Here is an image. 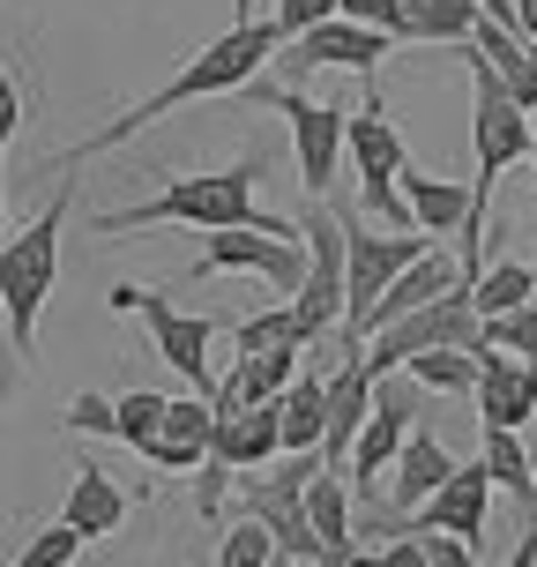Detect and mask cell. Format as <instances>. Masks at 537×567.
<instances>
[{"mask_svg": "<svg viewBox=\"0 0 537 567\" xmlns=\"http://www.w3.org/2000/svg\"><path fill=\"white\" fill-rule=\"evenodd\" d=\"M269 179V150H247L239 165L225 172H187V179H165L149 202H127V209H97L90 225L120 239V231H149V225H195V231H261V239H299L291 217H269L255 202V187Z\"/></svg>", "mask_w": 537, "mask_h": 567, "instance_id": "6da1fadb", "label": "cell"}, {"mask_svg": "<svg viewBox=\"0 0 537 567\" xmlns=\"http://www.w3.org/2000/svg\"><path fill=\"white\" fill-rule=\"evenodd\" d=\"M261 68H277V30L261 23V16H247V23H231L217 45H202L179 75H172L165 90H149L142 105H127L120 120H105V127H90L83 142H68L53 165H83V157H97V150H120L127 135H142V127H157V120L172 113V105H195V97H231V90H247L261 75Z\"/></svg>", "mask_w": 537, "mask_h": 567, "instance_id": "7a4b0ae2", "label": "cell"}, {"mask_svg": "<svg viewBox=\"0 0 537 567\" xmlns=\"http://www.w3.org/2000/svg\"><path fill=\"white\" fill-rule=\"evenodd\" d=\"M68 209H75V179L53 187V202H45L23 231L0 239V313H8L16 359L38 351V313H45V299H53V284H60V231H68Z\"/></svg>", "mask_w": 537, "mask_h": 567, "instance_id": "3957f363", "label": "cell"}, {"mask_svg": "<svg viewBox=\"0 0 537 567\" xmlns=\"http://www.w3.org/2000/svg\"><path fill=\"white\" fill-rule=\"evenodd\" d=\"M329 217H337V231H343V343L359 351V329H366L373 299H381L411 261L433 255V239H419V231H366V217H359L351 202H329Z\"/></svg>", "mask_w": 537, "mask_h": 567, "instance_id": "277c9868", "label": "cell"}, {"mask_svg": "<svg viewBox=\"0 0 537 567\" xmlns=\"http://www.w3.org/2000/svg\"><path fill=\"white\" fill-rule=\"evenodd\" d=\"M105 307L113 313H142L149 321V343H157V359L172 373H187V396H217V373H209V343H217V313H187L172 307L165 291H149V284H113L105 291Z\"/></svg>", "mask_w": 537, "mask_h": 567, "instance_id": "5b68a950", "label": "cell"}, {"mask_svg": "<svg viewBox=\"0 0 537 567\" xmlns=\"http://www.w3.org/2000/svg\"><path fill=\"white\" fill-rule=\"evenodd\" d=\"M425 351H478V313H471V291H448V299H433V307L403 313V321H389L381 337H366V373L373 381H389L396 367H411V359H425Z\"/></svg>", "mask_w": 537, "mask_h": 567, "instance_id": "8992f818", "label": "cell"}, {"mask_svg": "<svg viewBox=\"0 0 537 567\" xmlns=\"http://www.w3.org/2000/svg\"><path fill=\"white\" fill-rule=\"evenodd\" d=\"M463 68H471V142H478V179H471V187L493 195V187H500V172L530 157V113L500 90V75H493L471 45H463Z\"/></svg>", "mask_w": 537, "mask_h": 567, "instance_id": "52a82bcc", "label": "cell"}, {"mask_svg": "<svg viewBox=\"0 0 537 567\" xmlns=\"http://www.w3.org/2000/svg\"><path fill=\"white\" fill-rule=\"evenodd\" d=\"M343 150H351V165H359V187H366V209L373 217H389V231H411V209H403L396 179L403 165H411V150H403L396 120H389V105L366 90V113L343 120Z\"/></svg>", "mask_w": 537, "mask_h": 567, "instance_id": "ba28073f", "label": "cell"}, {"mask_svg": "<svg viewBox=\"0 0 537 567\" xmlns=\"http://www.w3.org/2000/svg\"><path fill=\"white\" fill-rule=\"evenodd\" d=\"M239 97H255V105H269V113L291 120V150H299V187L307 195H329L337 187V157H343V105H321V97H307V90H291V83H247Z\"/></svg>", "mask_w": 537, "mask_h": 567, "instance_id": "9c48e42d", "label": "cell"}, {"mask_svg": "<svg viewBox=\"0 0 537 567\" xmlns=\"http://www.w3.org/2000/svg\"><path fill=\"white\" fill-rule=\"evenodd\" d=\"M411 433H419V389H411V381H373V411H366V425H359L351 463H343L351 501L389 493V471H396V455H403Z\"/></svg>", "mask_w": 537, "mask_h": 567, "instance_id": "30bf717a", "label": "cell"}, {"mask_svg": "<svg viewBox=\"0 0 537 567\" xmlns=\"http://www.w3.org/2000/svg\"><path fill=\"white\" fill-rule=\"evenodd\" d=\"M299 247H307V284H299V299H291V321H299V343H329L343 329V231L329 217V202L307 209V225H299Z\"/></svg>", "mask_w": 537, "mask_h": 567, "instance_id": "8fae6325", "label": "cell"}, {"mask_svg": "<svg viewBox=\"0 0 537 567\" xmlns=\"http://www.w3.org/2000/svg\"><path fill=\"white\" fill-rule=\"evenodd\" d=\"M187 277H261L269 291H283V307H291L299 284H307V247H299V239H261V231H202V255H195Z\"/></svg>", "mask_w": 537, "mask_h": 567, "instance_id": "7c38bea8", "label": "cell"}, {"mask_svg": "<svg viewBox=\"0 0 537 567\" xmlns=\"http://www.w3.org/2000/svg\"><path fill=\"white\" fill-rule=\"evenodd\" d=\"M485 515H493V478H485V463H455V478L411 515V530H441V538L485 545ZM411 530H403V538H411Z\"/></svg>", "mask_w": 537, "mask_h": 567, "instance_id": "4fadbf2b", "label": "cell"}, {"mask_svg": "<svg viewBox=\"0 0 537 567\" xmlns=\"http://www.w3.org/2000/svg\"><path fill=\"white\" fill-rule=\"evenodd\" d=\"M478 359V425L485 433H530L537 425V373L500 359V351H471Z\"/></svg>", "mask_w": 537, "mask_h": 567, "instance_id": "5bb4252c", "label": "cell"}, {"mask_svg": "<svg viewBox=\"0 0 537 567\" xmlns=\"http://www.w3.org/2000/svg\"><path fill=\"white\" fill-rule=\"evenodd\" d=\"M389 53H396L389 38H373V30L329 16V23H313L307 38H291V45L277 53V68H291V75H307V68H359V75H373Z\"/></svg>", "mask_w": 537, "mask_h": 567, "instance_id": "9a60e30c", "label": "cell"}, {"mask_svg": "<svg viewBox=\"0 0 537 567\" xmlns=\"http://www.w3.org/2000/svg\"><path fill=\"white\" fill-rule=\"evenodd\" d=\"M209 463H225L231 478H255V471L283 463L277 403H261V411H217V433H209Z\"/></svg>", "mask_w": 537, "mask_h": 567, "instance_id": "2e32d148", "label": "cell"}, {"mask_svg": "<svg viewBox=\"0 0 537 567\" xmlns=\"http://www.w3.org/2000/svg\"><path fill=\"white\" fill-rule=\"evenodd\" d=\"M373 411V373L366 359L351 351L337 373H329V419H321V463L343 478V463H351V449H359V425H366Z\"/></svg>", "mask_w": 537, "mask_h": 567, "instance_id": "e0dca14e", "label": "cell"}, {"mask_svg": "<svg viewBox=\"0 0 537 567\" xmlns=\"http://www.w3.org/2000/svg\"><path fill=\"white\" fill-rule=\"evenodd\" d=\"M448 478H455V455L441 449V433H433V425H419V433L403 441L396 471H389V515H396V523H411V515H419Z\"/></svg>", "mask_w": 537, "mask_h": 567, "instance_id": "ac0fdd59", "label": "cell"}, {"mask_svg": "<svg viewBox=\"0 0 537 567\" xmlns=\"http://www.w3.org/2000/svg\"><path fill=\"white\" fill-rule=\"evenodd\" d=\"M448 291H463V277H455V261H448V247H433L425 261H411L381 299H373V313H366V329H359V351H366V337H381L389 321H403V313H419V307H433V299H448Z\"/></svg>", "mask_w": 537, "mask_h": 567, "instance_id": "d6986e66", "label": "cell"}, {"mask_svg": "<svg viewBox=\"0 0 537 567\" xmlns=\"http://www.w3.org/2000/svg\"><path fill=\"white\" fill-rule=\"evenodd\" d=\"M209 433H217L209 396H172L157 441L142 449V463H157V471H202V463H209Z\"/></svg>", "mask_w": 537, "mask_h": 567, "instance_id": "ffe728a7", "label": "cell"}, {"mask_svg": "<svg viewBox=\"0 0 537 567\" xmlns=\"http://www.w3.org/2000/svg\"><path fill=\"white\" fill-rule=\"evenodd\" d=\"M396 195H403V209H411V225L425 239H455V231L471 225V179H433V172L403 165Z\"/></svg>", "mask_w": 537, "mask_h": 567, "instance_id": "44dd1931", "label": "cell"}, {"mask_svg": "<svg viewBox=\"0 0 537 567\" xmlns=\"http://www.w3.org/2000/svg\"><path fill=\"white\" fill-rule=\"evenodd\" d=\"M299 373H307V351H261V359H239V367L217 381L209 411H261V403H277Z\"/></svg>", "mask_w": 537, "mask_h": 567, "instance_id": "7402d4cb", "label": "cell"}, {"mask_svg": "<svg viewBox=\"0 0 537 567\" xmlns=\"http://www.w3.org/2000/svg\"><path fill=\"white\" fill-rule=\"evenodd\" d=\"M60 523H68L83 545L90 538H113L120 523H127V493H120L97 463H75V471H68V501H60Z\"/></svg>", "mask_w": 537, "mask_h": 567, "instance_id": "603a6c76", "label": "cell"}, {"mask_svg": "<svg viewBox=\"0 0 537 567\" xmlns=\"http://www.w3.org/2000/svg\"><path fill=\"white\" fill-rule=\"evenodd\" d=\"M321 419H329V373H299L291 389L277 396V433L283 455H321Z\"/></svg>", "mask_w": 537, "mask_h": 567, "instance_id": "cb8c5ba5", "label": "cell"}, {"mask_svg": "<svg viewBox=\"0 0 537 567\" xmlns=\"http://www.w3.org/2000/svg\"><path fill=\"white\" fill-rule=\"evenodd\" d=\"M485 0H403V45H471Z\"/></svg>", "mask_w": 537, "mask_h": 567, "instance_id": "d4e9b609", "label": "cell"}, {"mask_svg": "<svg viewBox=\"0 0 537 567\" xmlns=\"http://www.w3.org/2000/svg\"><path fill=\"white\" fill-rule=\"evenodd\" d=\"M478 463H485V478H493V493H508L515 508L537 523V478H530V449H523V433H485Z\"/></svg>", "mask_w": 537, "mask_h": 567, "instance_id": "484cf974", "label": "cell"}, {"mask_svg": "<svg viewBox=\"0 0 537 567\" xmlns=\"http://www.w3.org/2000/svg\"><path fill=\"white\" fill-rule=\"evenodd\" d=\"M530 307V261H493L478 284H471V313L478 321H500V313Z\"/></svg>", "mask_w": 537, "mask_h": 567, "instance_id": "4316f807", "label": "cell"}, {"mask_svg": "<svg viewBox=\"0 0 537 567\" xmlns=\"http://www.w3.org/2000/svg\"><path fill=\"white\" fill-rule=\"evenodd\" d=\"M165 389H127V396H113V441H127V449H149L157 441V425H165Z\"/></svg>", "mask_w": 537, "mask_h": 567, "instance_id": "83f0119b", "label": "cell"}, {"mask_svg": "<svg viewBox=\"0 0 537 567\" xmlns=\"http://www.w3.org/2000/svg\"><path fill=\"white\" fill-rule=\"evenodd\" d=\"M403 381L411 389H441V396H471L478 389V359L471 351H425V359L403 367Z\"/></svg>", "mask_w": 537, "mask_h": 567, "instance_id": "f1b7e54d", "label": "cell"}, {"mask_svg": "<svg viewBox=\"0 0 537 567\" xmlns=\"http://www.w3.org/2000/svg\"><path fill=\"white\" fill-rule=\"evenodd\" d=\"M231 337H239V359H261V351H307V343H299V321H291V307L247 313Z\"/></svg>", "mask_w": 537, "mask_h": 567, "instance_id": "f546056e", "label": "cell"}, {"mask_svg": "<svg viewBox=\"0 0 537 567\" xmlns=\"http://www.w3.org/2000/svg\"><path fill=\"white\" fill-rule=\"evenodd\" d=\"M269 560H277L269 530H261V523H247V515H231L225 530H217V560H209V567H269Z\"/></svg>", "mask_w": 537, "mask_h": 567, "instance_id": "4dcf8cb0", "label": "cell"}, {"mask_svg": "<svg viewBox=\"0 0 537 567\" xmlns=\"http://www.w3.org/2000/svg\"><path fill=\"white\" fill-rule=\"evenodd\" d=\"M23 127V90H16V68H8V38H0V231H8V142Z\"/></svg>", "mask_w": 537, "mask_h": 567, "instance_id": "1f68e13d", "label": "cell"}, {"mask_svg": "<svg viewBox=\"0 0 537 567\" xmlns=\"http://www.w3.org/2000/svg\"><path fill=\"white\" fill-rule=\"evenodd\" d=\"M83 560V538L68 530V523H45L38 538H23V553H16V567H75Z\"/></svg>", "mask_w": 537, "mask_h": 567, "instance_id": "d6a6232c", "label": "cell"}, {"mask_svg": "<svg viewBox=\"0 0 537 567\" xmlns=\"http://www.w3.org/2000/svg\"><path fill=\"white\" fill-rule=\"evenodd\" d=\"M337 23H359L389 45H403V0H337Z\"/></svg>", "mask_w": 537, "mask_h": 567, "instance_id": "836d02e7", "label": "cell"}, {"mask_svg": "<svg viewBox=\"0 0 537 567\" xmlns=\"http://www.w3.org/2000/svg\"><path fill=\"white\" fill-rule=\"evenodd\" d=\"M68 433H105L113 441V396H97V389L68 396Z\"/></svg>", "mask_w": 537, "mask_h": 567, "instance_id": "e575fe53", "label": "cell"}, {"mask_svg": "<svg viewBox=\"0 0 537 567\" xmlns=\"http://www.w3.org/2000/svg\"><path fill=\"white\" fill-rule=\"evenodd\" d=\"M411 538L425 545V567H485L478 545H463V538H441V530H411Z\"/></svg>", "mask_w": 537, "mask_h": 567, "instance_id": "d590c367", "label": "cell"}, {"mask_svg": "<svg viewBox=\"0 0 537 567\" xmlns=\"http://www.w3.org/2000/svg\"><path fill=\"white\" fill-rule=\"evenodd\" d=\"M500 567H537V523H530V530H523V545H515V553H508V560H500Z\"/></svg>", "mask_w": 537, "mask_h": 567, "instance_id": "8d00e7d4", "label": "cell"}, {"mask_svg": "<svg viewBox=\"0 0 537 567\" xmlns=\"http://www.w3.org/2000/svg\"><path fill=\"white\" fill-rule=\"evenodd\" d=\"M508 8H515V30H523V38L537 45V0H508Z\"/></svg>", "mask_w": 537, "mask_h": 567, "instance_id": "74e56055", "label": "cell"}, {"mask_svg": "<svg viewBox=\"0 0 537 567\" xmlns=\"http://www.w3.org/2000/svg\"><path fill=\"white\" fill-rule=\"evenodd\" d=\"M523 449H530V478H537V425H530V433H523Z\"/></svg>", "mask_w": 537, "mask_h": 567, "instance_id": "f35d334b", "label": "cell"}, {"mask_svg": "<svg viewBox=\"0 0 537 567\" xmlns=\"http://www.w3.org/2000/svg\"><path fill=\"white\" fill-rule=\"evenodd\" d=\"M247 16H255V0H239V23H247Z\"/></svg>", "mask_w": 537, "mask_h": 567, "instance_id": "ab89813d", "label": "cell"}, {"mask_svg": "<svg viewBox=\"0 0 537 567\" xmlns=\"http://www.w3.org/2000/svg\"><path fill=\"white\" fill-rule=\"evenodd\" d=\"M530 307H537V269H530Z\"/></svg>", "mask_w": 537, "mask_h": 567, "instance_id": "60d3db41", "label": "cell"}, {"mask_svg": "<svg viewBox=\"0 0 537 567\" xmlns=\"http://www.w3.org/2000/svg\"><path fill=\"white\" fill-rule=\"evenodd\" d=\"M530 157H537V120H530Z\"/></svg>", "mask_w": 537, "mask_h": 567, "instance_id": "b9f144b4", "label": "cell"}, {"mask_svg": "<svg viewBox=\"0 0 537 567\" xmlns=\"http://www.w3.org/2000/svg\"><path fill=\"white\" fill-rule=\"evenodd\" d=\"M269 567H291V560H269Z\"/></svg>", "mask_w": 537, "mask_h": 567, "instance_id": "7bdbcfd3", "label": "cell"}, {"mask_svg": "<svg viewBox=\"0 0 537 567\" xmlns=\"http://www.w3.org/2000/svg\"><path fill=\"white\" fill-rule=\"evenodd\" d=\"M291 567H299V560H291Z\"/></svg>", "mask_w": 537, "mask_h": 567, "instance_id": "ee69618b", "label": "cell"}]
</instances>
